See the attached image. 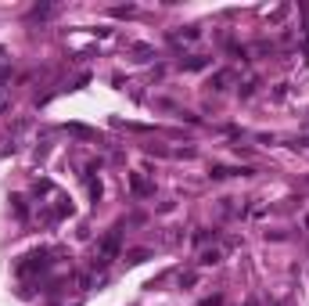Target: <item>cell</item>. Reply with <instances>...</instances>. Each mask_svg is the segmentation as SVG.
I'll list each match as a JSON object with an SVG mask.
<instances>
[{"label": "cell", "mask_w": 309, "mask_h": 306, "mask_svg": "<svg viewBox=\"0 0 309 306\" xmlns=\"http://www.w3.org/2000/svg\"><path fill=\"white\" fill-rule=\"evenodd\" d=\"M115 252H119V234H108L101 245H97V256H94V266H104L115 259Z\"/></svg>", "instance_id": "cell-1"}, {"label": "cell", "mask_w": 309, "mask_h": 306, "mask_svg": "<svg viewBox=\"0 0 309 306\" xmlns=\"http://www.w3.org/2000/svg\"><path fill=\"white\" fill-rule=\"evenodd\" d=\"M133 191H137V195H151V184L144 177H133Z\"/></svg>", "instance_id": "cell-2"}, {"label": "cell", "mask_w": 309, "mask_h": 306, "mask_svg": "<svg viewBox=\"0 0 309 306\" xmlns=\"http://www.w3.org/2000/svg\"><path fill=\"white\" fill-rule=\"evenodd\" d=\"M226 83H230V72H216V76H212V87H216V90H223Z\"/></svg>", "instance_id": "cell-3"}, {"label": "cell", "mask_w": 309, "mask_h": 306, "mask_svg": "<svg viewBox=\"0 0 309 306\" xmlns=\"http://www.w3.org/2000/svg\"><path fill=\"white\" fill-rule=\"evenodd\" d=\"M212 263H219V252H216V249L202 252V266H212Z\"/></svg>", "instance_id": "cell-4"}, {"label": "cell", "mask_w": 309, "mask_h": 306, "mask_svg": "<svg viewBox=\"0 0 309 306\" xmlns=\"http://www.w3.org/2000/svg\"><path fill=\"white\" fill-rule=\"evenodd\" d=\"M205 65H209V58H202V54H195V58L187 61V69H205Z\"/></svg>", "instance_id": "cell-5"}, {"label": "cell", "mask_w": 309, "mask_h": 306, "mask_svg": "<svg viewBox=\"0 0 309 306\" xmlns=\"http://www.w3.org/2000/svg\"><path fill=\"white\" fill-rule=\"evenodd\" d=\"M126 259H130V263H144V259H147V252H144V249H137V252H130Z\"/></svg>", "instance_id": "cell-6"}, {"label": "cell", "mask_w": 309, "mask_h": 306, "mask_svg": "<svg viewBox=\"0 0 309 306\" xmlns=\"http://www.w3.org/2000/svg\"><path fill=\"white\" fill-rule=\"evenodd\" d=\"M4 108H8V101H4V94H0V112H4Z\"/></svg>", "instance_id": "cell-7"}, {"label": "cell", "mask_w": 309, "mask_h": 306, "mask_svg": "<svg viewBox=\"0 0 309 306\" xmlns=\"http://www.w3.org/2000/svg\"><path fill=\"white\" fill-rule=\"evenodd\" d=\"M302 223H305V227H309V213H305V216H302Z\"/></svg>", "instance_id": "cell-8"}]
</instances>
